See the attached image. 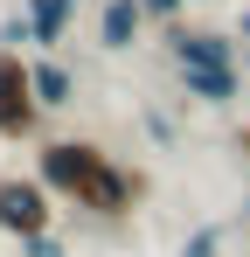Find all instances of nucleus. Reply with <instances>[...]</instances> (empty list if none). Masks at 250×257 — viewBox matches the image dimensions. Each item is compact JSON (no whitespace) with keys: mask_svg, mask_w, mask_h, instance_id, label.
<instances>
[{"mask_svg":"<svg viewBox=\"0 0 250 257\" xmlns=\"http://www.w3.org/2000/svg\"><path fill=\"white\" fill-rule=\"evenodd\" d=\"M35 181L49 188V202L83 209L97 222H125V215L146 202V174L118 167L97 139H42L35 146Z\"/></svg>","mask_w":250,"mask_h":257,"instance_id":"nucleus-1","label":"nucleus"},{"mask_svg":"<svg viewBox=\"0 0 250 257\" xmlns=\"http://www.w3.org/2000/svg\"><path fill=\"white\" fill-rule=\"evenodd\" d=\"M56 229V202L35 174H0V236L28 243V236H49Z\"/></svg>","mask_w":250,"mask_h":257,"instance_id":"nucleus-2","label":"nucleus"},{"mask_svg":"<svg viewBox=\"0 0 250 257\" xmlns=\"http://www.w3.org/2000/svg\"><path fill=\"white\" fill-rule=\"evenodd\" d=\"M35 125H42V111L28 97V56L0 49V139L21 146V139H35Z\"/></svg>","mask_w":250,"mask_h":257,"instance_id":"nucleus-3","label":"nucleus"},{"mask_svg":"<svg viewBox=\"0 0 250 257\" xmlns=\"http://www.w3.org/2000/svg\"><path fill=\"white\" fill-rule=\"evenodd\" d=\"M174 70H236V35L222 28H167Z\"/></svg>","mask_w":250,"mask_h":257,"instance_id":"nucleus-4","label":"nucleus"},{"mask_svg":"<svg viewBox=\"0 0 250 257\" xmlns=\"http://www.w3.org/2000/svg\"><path fill=\"white\" fill-rule=\"evenodd\" d=\"M146 35V14H139V0H104L97 7V49L104 56H125V49H139Z\"/></svg>","mask_w":250,"mask_h":257,"instance_id":"nucleus-5","label":"nucleus"},{"mask_svg":"<svg viewBox=\"0 0 250 257\" xmlns=\"http://www.w3.org/2000/svg\"><path fill=\"white\" fill-rule=\"evenodd\" d=\"M28 97H35V111H63V104H77V70L56 63V56H35V63H28Z\"/></svg>","mask_w":250,"mask_h":257,"instance_id":"nucleus-6","label":"nucleus"},{"mask_svg":"<svg viewBox=\"0 0 250 257\" xmlns=\"http://www.w3.org/2000/svg\"><path fill=\"white\" fill-rule=\"evenodd\" d=\"M83 0H21V21H28V42L56 49L63 35H70V21H77Z\"/></svg>","mask_w":250,"mask_h":257,"instance_id":"nucleus-7","label":"nucleus"},{"mask_svg":"<svg viewBox=\"0 0 250 257\" xmlns=\"http://www.w3.org/2000/svg\"><path fill=\"white\" fill-rule=\"evenodd\" d=\"M174 77H181V97H195V104H236V90H243L236 70H174Z\"/></svg>","mask_w":250,"mask_h":257,"instance_id":"nucleus-8","label":"nucleus"},{"mask_svg":"<svg viewBox=\"0 0 250 257\" xmlns=\"http://www.w3.org/2000/svg\"><path fill=\"white\" fill-rule=\"evenodd\" d=\"M222 243H229V222H202L181 236V257H222Z\"/></svg>","mask_w":250,"mask_h":257,"instance_id":"nucleus-9","label":"nucleus"},{"mask_svg":"<svg viewBox=\"0 0 250 257\" xmlns=\"http://www.w3.org/2000/svg\"><path fill=\"white\" fill-rule=\"evenodd\" d=\"M14 250H21V257H70V243L49 229V236H28V243H14Z\"/></svg>","mask_w":250,"mask_h":257,"instance_id":"nucleus-10","label":"nucleus"},{"mask_svg":"<svg viewBox=\"0 0 250 257\" xmlns=\"http://www.w3.org/2000/svg\"><path fill=\"white\" fill-rule=\"evenodd\" d=\"M181 7H188V0H139V14H146V21H167V28H181Z\"/></svg>","mask_w":250,"mask_h":257,"instance_id":"nucleus-11","label":"nucleus"},{"mask_svg":"<svg viewBox=\"0 0 250 257\" xmlns=\"http://www.w3.org/2000/svg\"><path fill=\"white\" fill-rule=\"evenodd\" d=\"M21 42H28V21H21V14H7V21H0V49H14V56H21Z\"/></svg>","mask_w":250,"mask_h":257,"instance_id":"nucleus-12","label":"nucleus"},{"mask_svg":"<svg viewBox=\"0 0 250 257\" xmlns=\"http://www.w3.org/2000/svg\"><path fill=\"white\" fill-rule=\"evenodd\" d=\"M146 132H153L160 146H174V118H167V111H146Z\"/></svg>","mask_w":250,"mask_h":257,"instance_id":"nucleus-13","label":"nucleus"},{"mask_svg":"<svg viewBox=\"0 0 250 257\" xmlns=\"http://www.w3.org/2000/svg\"><path fill=\"white\" fill-rule=\"evenodd\" d=\"M236 42H243V49H250V7H243V21H236Z\"/></svg>","mask_w":250,"mask_h":257,"instance_id":"nucleus-14","label":"nucleus"},{"mask_svg":"<svg viewBox=\"0 0 250 257\" xmlns=\"http://www.w3.org/2000/svg\"><path fill=\"white\" fill-rule=\"evenodd\" d=\"M243 222H250V195H243Z\"/></svg>","mask_w":250,"mask_h":257,"instance_id":"nucleus-15","label":"nucleus"},{"mask_svg":"<svg viewBox=\"0 0 250 257\" xmlns=\"http://www.w3.org/2000/svg\"><path fill=\"white\" fill-rule=\"evenodd\" d=\"M243 70H250V49H243Z\"/></svg>","mask_w":250,"mask_h":257,"instance_id":"nucleus-16","label":"nucleus"}]
</instances>
